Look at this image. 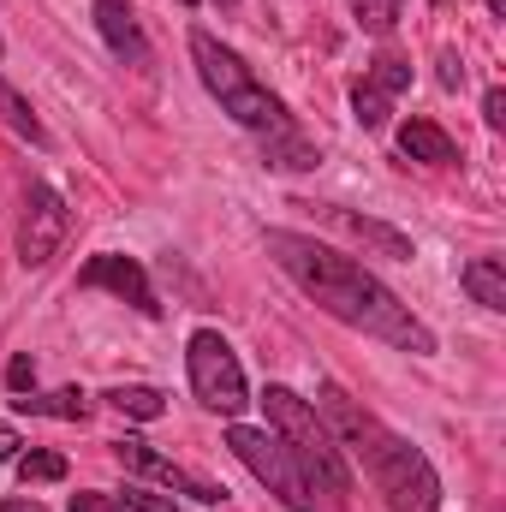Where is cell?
<instances>
[{
  "instance_id": "6da1fadb",
  "label": "cell",
  "mask_w": 506,
  "mask_h": 512,
  "mask_svg": "<svg viewBox=\"0 0 506 512\" xmlns=\"http://www.w3.org/2000/svg\"><path fill=\"white\" fill-rule=\"evenodd\" d=\"M268 256H274V268H280L304 298H316V310H328L334 322L370 334V340L393 346V352H411V358H429V352H435L429 322H417L411 304H405L381 274H370L358 256H340V251H328L322 239L286 233V227L268 233Z\"/></svg>"
},
{
  "instance_id": "7a4b0ae2",
  "label": "cell",
  "mask_w": 506,
  "mask_h": 512,
  "mask_svg": "<svg viewBox=\"0 0 506 512\" xmlns=\"http://www.w3.org/2000/svg\"><path fill=\"white\" fill-rule=\"evenodd\" d=\"M316 417L328 423L334 447L376 483L387 512H441V477H435L429 453L411 447L405 435H393L381 417H370L340 382L316 387Z\"/></svg>"
},
{
  "instance_id": "3957f363",
  "label": "cell",
  "mask_w": 506,
  "mask_h": 512,
  "mask_svg": "<svg viewBox=\"0 0 506 512\" xmlns=\"http://www.w3.org/2000/svg\"><path fill=\"white\" fill-rule=\"evenodd\" d=\"M262 411H268V429L280 435V447L292 453V465L304 471L310 495L328 512H346V501H352V471H346V453L334 447L328 423L316 417V405L298 399L292 387H268L262 393Z\"/></svg>"
},
{
  "instance_id": "277c9868",
  "label": "cell",
  "mask_w": 506,
  "mask_h": 512,
  "mask_svg": "<svg viewBox=\"0 0 506 512\" xmlns=\"http://www.w3.org/2000/svg\"><path fill=\"white\" fill-rule=\"evenodd\" d=\"M191 60H197V78L209 84V96L221 102V114H233L239 126L251 131H286V108H280V96L268 90V84H256L251 66L221 42V36H209V30H191Z\"/></svg>"
},
{
  "instance_id": "5b68a950",
  "label": "cell",
  "mask_w": 506,
  "mask_h": 512,
  "mask_svg": "<svg viewBox=\"0 0 506 512\" xmlns=\"http://www.w3.org/2000/svg\"><path fill=\"white\" fill-rule=\"evenodd\" d=\"M227 453L251 471L256 483L280 501L286 512H328L316 495H310V483H304V471L292 465V453L280 447V435L274 429H251V423H233L227 429Z\"/></svg>"
},
{
  "instance_id": "8992f818",
  "label": "cell",
  "mask_w": 506,
  "mask_h": 512,
  "mask_svg": "<svg viewBox=\"0 0 506 512\" xmlns=\"http://www.w3.org/2000/svg\"><path fill=\"white\" fill-rule=\"evenodd\" d=\"M185 364H191V393H197V405H209V411H221V417H239V411L251 405L245 370H239L233 346H227L215 328H197V334H191Z\"/></svg>"
},
{
  "instance_id": "52a82bcc",
  "label": "cell",
  "mask_w": 506,
  "mask_h": 512,
  "mask_svg": "<svg viewBox=\"0 0 506 512\" xmlns=\"http://www.w3.org/2000/svg\"><path fill=\"white\" fill-rule=\"evenodd\" d=\"M66 233H72V209H66V197L54 191V185H30L24 191V215H18V262L24 268H42V262H54V251L66 245Z\"/></svg>"
},
{
  "instance_id": "ba28073f",
  "label": "cell",
  "mask_w": 506,
  "mask_h": 512,
  "mask_svg": "<svg viewBox=\"0 0 506 512\" xmlns=\"http://www.w3.org/2000/svg\"><path fill=\"white\" fill-rule=\"evenodd\" d=\"M114 459L126 465V471H137V477H149V483H161V489H173V495H191V501H203V507H221L227 501V489H215V483H203V477H191L185 465H173V459H161L149 441H137V435H126V441H114Z\"/></svg>"
},
{
  "instance_id": "9c48e42d",
  "label": "cell",
  "mask_w": 506,
  "mask_h": 512,
  "mask_svg": "<svg viewBox=\"0 0 506 512\" xmlns=\"http://www.w3.org/2000/svg\"><path fill=\"white\" fill-rule=\"evenodd\" d=\"M78 286L84 292H114V298H126L131 310H143V316H161V304H155V286H149V274H143V262L137 256H90L84 268H78Z\"/></svg>"
},
{
  "instance_id": "30bf717a",
  "label": "cell",
  "mask_w": 506,
  "mask_h": 512,
  "mask_svg": "<svg viewBox=\"0 0 506 512\" xmlns=\"http://www.w3.org/2000/svg\"><path fill=\"white\" fill-rule=\"evenodd\" d=\"M316 221H328L334 233H346L352 245H364V251L387 256V262H411L417 256V245L399 233V227H387V221H370V215H352V209H340V203H304Z\"/></svg>"
},
{
  "instance_id": "8fae6325",
  "label": "cell",
  "mask_w": 506,
  "mask_h": 512,
  "mask_svg": "<svg viewBox=\"0 0 506 512\" xmlns=\"http://www.w3.org/2000/svg\"><path fill=\"white\" fill-rule=\"evenodd\" d=\"M90 12H96V30L108 36V48H114L126 66H149V42H143V30H137V12H131L126 0H96Z\"/></svg>"
},
{
  "instance_id": "7c38bea8",
  "label": "cell",
  "mask_w": 506,
  "mask_h": 512,
  "mask_svg": "<svg viewBox=\"0 0 506 512\" xmlns=\"http://www.w3.org/2000/svg\"><path fill=\"white\" fill-rule=\"evenodd\" d=\"M399 149H405L411 161H429V167H453V161H459V143L435 126V120H405V126H399Z\"/></svg>"
},
{
  "instance_id": "4fadbf2b",
  "label": "cell",
  "mask_w": 506,
  "mask_h": 512,
  "mask_svg": "<svg viewBox=\"0 0 506 512\" xmlns=\"http://www.w3.org/2000/svg\"><path fill=\"white\" fill-rule=\"evenodd\" d=\"M12 405H18L24 417H60V423H84V417H90V393H84V387H60V393H36V387H30V393H18Z\"/></svg>"
},
{
  "instance_id": "5bb4252c",
  "label": "cell",
  "mask_w": 506,
  "mask_h": 512,
  "mask_svg": "<svg viewBox=\"0 0 506 512\" xmlns=\"http://www.w3.org/2000/svg\"><path fill=\"white\" fill-rule=\"evenodd\" d=\"M459 280H465V292H471L483 310H506V262L501 256H471Z\"/></svg>"
},
{
  "instance_id": "9a60e30c",
  "label": "cell",
  "mask_w": 506,
  "mask_h": 512,
  "mask_svg": "<svg viewBox=\"0 0 506 512\" xmlns=\"http://www.w3.org/2000/svg\"><path fill=\"white\" fill-rule=\"evenodd\" d=\"M262 161H268V167H286V173H304V167H316L322 155H316V143H304L298 131L286 126V131H268V137H262Z\"/></svg>"
},
{
  "instance_id": "2e32d148",
  "label": "cell",
  "mask_w": 506,
  "mask_h": 512,
  "mask_svg": "<svg viewBox=\"0 0 506 512\" xmlns=\"http://www.w3.org/2000/svg\"><path fill=\"white\" fill-rule=\"evenodd\" d=\"M0 126L18 131V137H24V143H36V149H48V126L36 120V108H30V102H24L6 78H0Z\"/></svg>"
},
{
  "instance_id": "e0dca14e",
  "label": "cell",
  "mask_w": 506,
  "mask_h": 512,
  "mask_svg": "<svg viewBox=\"0 0 506 512\" xmlns=\"http://www.w3.org/2000/svg\"><path fill=\"white\" fill-rule=\"evenodd\" d=\"M108 405H114L120 417H137V423H155V417L167 411L155 387H108Z\"/></svg>"
},
{
  "instance_id": "ac0fdd59",
  "label": "cell",
  "mask_w": 506,
  "mask_h": 512,
  "mask_svg": "<svg viewBox=\"0 0 506 512\" xmlns=\"http://www.w3.org/2000/svg\"><path fill=\"white\" fill-rule=\"evenodd\" d=\"M352 114H358V126L364 131H376V126H387V114H393V96L376 90L370 78H358V90H352Z\"/></svg>"
},
{
  "instance_id": "d6986e66",
  "label": "cell",
  "mask_w": 506,
  "mask_h": 512,
  "mask_svg": "<svg viewBox=\"0 0 506 512\" xmlns=\"http://www.w3.org/2000/svg\"><path fill=\"white\" fill-rule=\"evenodd\" d=\"M352 6V18L370 30V36H393V24H399V6L405 0H346Z\"/></svg>"
},
{
  "instance_id": "ffe728a7",
  "label": "cell",
  "mask_w": 506,
  "mask_h": 512,
  "mask_svg": "<svg viewBox=\"0 0 506 512\" xmlns=\"http://www.w3.org/2000/svg\"><path fill=\"white\" fill-rule=\"evenodd\" d=\"M18 477L24 483H60L66 477V459L60 453H18Z\"/></svg>"
},
{
  "instance_id": "44dd1931",
  "label": "cell",
  "mask_w": 506,
  "mask_h": 512,
  "mask_svg": "<svg viewBox=\"0 0 506 512\" xmlns=\"http://www.w3.org/2000/svg\"><path fill=\"white\" fill-rule=\"evenodd\" d=\"M364 78H370L376 90H387V96H399V90L411 84V66H405L399 54H381V60H376V66H370V72H364Z\"/></svg>"
},
{
  "instance_id": "7402d4cb",
  "label": "cell",
  "mask_w": 506,
  "mask_h": 512,
  "mask_svg": "<svg viewBox=\"0 0 506 512\" xmlns=\"http://www.w3.org/2000/svg\"><path fill=\"white\" fill-rule=\"evenodd\" d=\"M120 507L126 512H179L167 495H155V489H143V483H131L126 495H120Z\"/></svg>"
},
{
  "instance_id": "603a6c76",
  "label": "cell",
  "mask_w": 506,
  "mask_h": 512,
  "mask_svg": "<svg viewBox=\"0 0 506 512\" xmlns=\"http://www.w3.org/2000/svg\"><path fill=\"white\" fill-rule=\"evenodd\" d=\"M6 387H12V393H30V387H36V358H30V352H18V358L6 364Z\"/></svg>"
},
{
  "instance_id": "cb8c5ba5",
  "label": "cell",
  "mask_w": 506,
  "mask_h": 512,
  "mask_svg": "<svg viewBox=\"0 0 506 512\" xmlns=\"http://www.w3.org/2000/svg\"><path fill=\"white\" fill-rule=\"evenodd\" d=\"M72 512H126V507H120V495H96L90 489V495H72Z\"/></svg>"
},
{
  "instance_id": "d4e9b609",
  "label": "cell",
  "mask_w": 506,
  "mask_h": 512,
  "mask_svg": "<svg viewBox=\"0 0 506 512\" xmlns=\"http://www.w3.org/2000/svg\"><path fill=\"white\" fill-rule=\"evenodd\" d=\"M483 120H489V131H506V90L501 84L483 96Z\"/></svg>"
},
{
  "instance_id": "484cf974",
  "label": "cell",
  "mask_w": 506,
  "mask_h": 512,
  "mask_svg": "<svg viewBox=\"0 0 506 512\" xmlns=\"http://www.w3.org/2000/svg\"><path fill=\"white\" fill-rule=\"evenodd\" d=\"M441 84H447V90H459V84H465V60H459L453 48H441Z\"/></svg>"
},
{
  "instance_id": "4316f807",
  "label": "cell",
  "mask_w": 506,
  "mask_h": 512,
  "mask_svg": "<svg viewBox=\"0 0 506 512\" xmlns=\"http://www.w3.org/2000/svg\"><path fill=\"white\" fill-rule=\"evenodd\" d=\"M18 447H24V441H18L12 429H0V465H6V459H18Z\"/></svg>"
},
{
  "instance_id": "83f0119b",
  "label": "cell",
  "mask_w": 506,
  "mask_h": 512,
  "mask_svg": "<svg viewBox=\"0 0 506 512\" xmlns=\"http://www.w3.org/2000/svg\"><path fill=\"white\" fill-rule=\"evenodd\" d=\"M0 512H48L42 501H0Z\"/></svg>"
},
{
  "instance_id": "f1b7e54d",
  "label": "cell",
  "mask_w": 506,
  "mask_h": 512,
  "mask_svg": "<svg viewBox=\"0 0 506 512\" xmlns=\"http://www.w3.org/2000/svg\"><path fill=\"white\" fill-rule=\"evenodd\" d=\"M179 6H197V0H179Z\"/></svg>"
},
{
  "instance_id": "f546056e",
  "label": "cell",
  "mask_w": 506,
  "mask_h": 512,
  "mask_svg": "<svg viewBox=\"0 0 506 512\" xmlns=\"http://www.w3.org/2000/svg\"><path fill=\"white\" fill-rule=\"evenodd\" d=\"M221 6H233V0H221Z\"/></svg>"
},
{
  "instance_id": "4dcf8cb0",
  "label": "cell",
  "mask_w": 506,
  "mask_h": 512,
  "mask_svg": "<svg viewBox=\"0 0 506 512\" xmlns=\"http://www.w3.org/2000/svg\"><path fill=\"white\" fill-rule=\"evenodd\" d=\"M435 6H447V0H435Z\"/></svg>"
},
{
  "instance_id": "1f68e13d",
  "label": "cell",
  "mask_w": 506,
  "mask_h": 512,
  "mask_svg": "<svg viewBox=\"0 0 506 512\" xmlns=\"http://www.w3.org/2000/svg\"><path fill=\"white\" fill-rule=\"evenodd\" d=\"M0 54H6V42H0Z\"/></svg>"
}]
</instances>
